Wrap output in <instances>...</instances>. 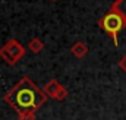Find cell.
<instances>
[{"label":"cell","mask_w":126,"mask_h":120,"mask_svg":"<svg viewBox=\"0 0 126 120\" xmlns=\"http://www.w3.org/2000/svg\"><path fill=\"white\" fill-rule=\"evenodd\" d=\"M4 101L18 113V116H21L35 113L47 101V95L30 78L25 76L4 95Z\"/></svg>","instance_id":"obj_1"},{"label":"cell","mask_w":126,"mask_h":120,"mask_svg":"<svg viewBox=\"0 0 126 120\" xmlns=\"http://www.w3.org/2000/svg\"><path fill=\"white\" fill-rule=\"evenodd\" d=\"M98 27L113 40L114 45H117V35L126 27V21L120 13L110 9V12H107L104 16L98 19Z\"/></svg>","instance_id":"obj_2"},{"label":"cell","mask_w":126,"mask_h":120,"mask_svg":"<svg viewBox=\"0 0 126 120\" xmlns=\"http://www.w3.org/2000/svg\"><path fill=\"white\" fill-rule=\"evenodd\" d=\"M0 56L7 64L13 66L25 56V48L18 40L10 38L3 44V47H0Z\"/></svg>","instance_id":"obj_3"},{"label":"cell","mask_w":126,"mask_h":120,"mask_svg":"<svg viewBox=\"0 0 126 120\" xmlns=\"http://www.w3.org/2000/svg\"><path fill=\"white\" fill-rule=\"evenodd\" d=\"M44 94L47 95V97H50V98H54V100H57V101H63L66 97H67V90L62 87L56 79H51L50 82H47L46 85H44Z\"/></svg>","instance_id":"obj_4"},{"label":"cell","mask_w":126,"mask_h":120,"mask_svg":"<svg viewBox=\"0 0 126 120\" xmlns=\"http://www.w3.org/2000/svg\"><path fill=\"white\" fill-rule=\"evenodd\" d=\"M70 53L72 56H75L76 59H82L84 56H87L88 53V45L84 41H76L72 47H70Z\"/></svg>","instance_id":"obj_5"},{"label":"cell","mask_w":126,"mask_h":120,"mask_svg":"<svg viewBox=\"0 0 126 120\" xmlns=\"http://www.w3.org/2000/svg\"><path fill=\"white\" fill-rule=\"evenodd\" d=\"M28 48L31 50L32 53L38 54L40 51H43L44 43H43V40H40V38H32L31 41H30V44H28Z\"/></svg>","instance_id":"obj_6"},{"label":"cell","mask_w":126,"mask_h":120,"mask_svg":"<svg viewBox=\"0 0 126 120\" xmlns=\"http://www.w3.org/2000/svg\"><path fill=\"white\" fill-rule=\"evenodd\" d=\"M111 9L116 10L117 13H120L126 21V0H114V3L111 4Z\"/></svg>","instance_id":"obj_7"},{"label":"cell","mask_w":126,"mask_h":120,"mask_svg":"<svg viewBox=\"0 0 126 120\" xmlns=\"http://www.w3.org/2000/svg\"><path fill=\"white\" fill-rule=\"evenodd\" d=\"M19 120H35V113H27V114H21L18 116Z\"/></svg>","instance_id":"obj_8"},{"label":"cell","mask_w":126,"mask_h":120,"mask_svg":"<svg viewBox=\"0 0 126 120\" xmlns=\"http://www.w3.org/2000/svg\"><path fill=\"white\" fill-rule=\"evenodd\" d=\"M119 67H120L123 72H126V56H123L122 59L119 60Z\"/></svg>","instance_id":"obj_9"},{"label":"cell","mask_w":126,"mask_h":120,"mask_svg":"<svg viewBox=\"0 0 126 120\" xmlns=\"http://www.w3.org/2000/svg\"><path fill=\"white\" fill-rule=\"evenodd\" d=\"M51 1H56V0H51Z\"/></svg>","instance_id":"obj_10"}]
</instances>
